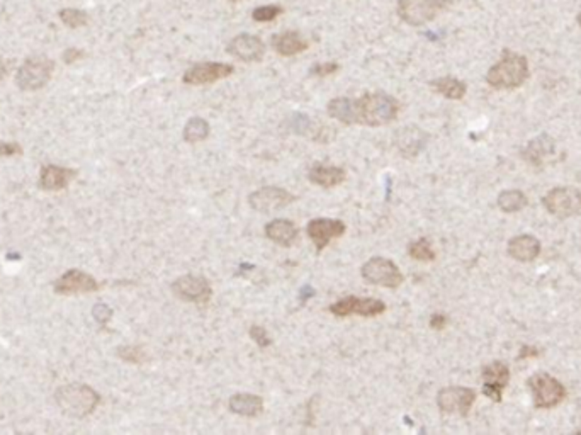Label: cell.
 Returning <instances> with one entry per match:
<instances>
[{
	"label": "cell",
	"instance_id": "d4e9b609",
	"mask_svg": "<svg viewBox=\"0 0 581 435\" xmlns=\"http://www.w3.org/2000/svg\"><path fill=\"white\" fill-rule=\"evenodd\" d=\"M272 46L274 50L282 57H294L301 52L308 48L306 40L296 31H287L281 33V35L272 37Z\"/></svg>",
	"mask_w": 581,
	"mask_h": 435
},
{
	"label": "cell",
	"instance_id": "8d00e7d4",
	"mask_svg": "<svg viewBox=\"0 0 581 435\" xmlns=\"http://www.w3.org/2000/svg\"><path fill=\"white\" fill-rule=\"evenodd\" d=\"M23 153L18 143H0V157H12Z\"/></svg>",
	"mask_w": 581,
	"mask_h": 435
},
{
	"label": "cell",
	"instance_id": "3957f363",
	"mask_svg": "<svg viewBox=\"0 0 581 435\" xmlns=\"http://www.w3.org/2000/svg\"><path fill=\"white\" fill-rule=\"evenodd\" d=\"M529 62L524 54L505 50L502 60L486 74V82L493 88H515L529 79Z\"/></svg>",
	"mask_w": 581,
	"mask_h": 435
},
{
	"label": "cell",
	"instance_id": "ffe728a7",
	"mask_svg": "<svg viewBox=\"0 0 581 435\" xmlns=\"http://www.w3.org/2000/svg\"><path fill=\"white\" fill-rule=\"evenodd\" d=\"M75 177V170L58 166H46L41 170L40 187L43 191H62Z\"/></svg>",
	"mask_w": 581,
	"mask_h": 435
},
{
	"label": "cell",
	"instance_id": "83f0119b",
	"mask_svg": "<svg viewBox=\"0 0 581 435\" xmlns=\"http://www.w3.org/2000/svg\"><path fill=\"white\" fill-rule=\"evenodd\" d=\"M529 204L527 196L517 189H510V191H503L498 196V206L505 213H517V211L524 209Z\"/></svg>",
	"mask_w": 581,
	"mask_h": 435
},
{
	"label": "cell",
	"instance_id": "8992f818",
	"mask_svg": "<svg viewBox=\"0 0 581 435\" xmlns=\"http://www.w3.org/2000/svg\"><path fill=\"white\" fill-rule=\"evenodd\" d=\"M447 7V0H400L398 14L410 26H423L430 23Z\"/></svg>",
	"mask_w": 581,
	"mask_h": 435
},
{
	"label": "cell",
	"instance_id": "ab89813d",
	"mask_svg": "<svg viewBox=\"0 0 581 435\" xmlns=\"http://www.w3.org/2000/svg\"><path fill=\"white\" fill-rule=\"evenodd\" d=\"M6 77V65H4V62L0 60V80Z\"/></svg>",
	"mask_w": 581,
	"mask_h": 435
},
{
	"label": "cell",
	"instance_id": "4fadbf2b",
	"mask_svg": "<svg viewBox=\"0 0 581 435\" xmlns=\"http://www.w3.org/2000/svg\"><path fill=\"white\" fill-rule=\"evenodd\" d=\"M233 65L230 63H218V62H205L192 65L184 74V83L188 86H205V83H213L218 80L230 77L233 74Z\"/></svg>",
	"mask_w": 581,
	"mask_h": 435
},
{
	"label": "cell",
	"instance_id": "5b68a950",
	"mask_svg": "<svg viewBox=\"0 0 581 435\" xmlns=\"http://www.w3.org/2000/svg\"><path fill=\"white\" fill-rule=\"evenodd\" d=\"M360 274H362L364 281H367L369 284L389 287V289L400 287L403 281H405L400 267L393 260L384 259V257H372V259H369L362 265V269H360Z\"/></svg>",
	"mask_w": 581,
	"mask_h": 435
},
{
	"label": "cell",
	"instance_id": "7c38bea8",
	"mask_svg": "<svg viewBox=\"0 0 581 435\" xmlns=\"http://www.w3.org/2000/svg\"><path fill=\"white\" fill-rule=\"evenodd\" d=\"M474 401H476V391L464 386L444 388L437 395V405L444 413H456L461 417L468 415Z\"/></svg>",
	"mask_w": 581,
	"mask_h": 435
},
{
	"label": "cell",
	"instance_id": "4dcf8cb0",
	"mask_svg": "<svg viewBox=\"0 0 581 435\" xmlns=\"http://www.w3.org/2000/svg\"><path fill=\"white\" fill-rule=\"evenodd\" d=\"M117 356H120L122 361L130 362V364H143L146 361V354L145 350L138 345H125V347L117 349Z\"/></svg>",
	"mask_w": 581,
	"mask_h": 435
},
{
	"label": "cell",
	"instance_id": "7a4b0ae2",
	"mask_svg": "<svg viewBox=\"0 0 581 435\" xmlns=\"http://www.w3.org/2000/svg\"><path fill=\"white\" fill-rule=\"evenodd\" d=\"M54 401L65 415L74 418L88 417L100 403V395L87 384L71 383L58 388Z\"/></svg>",
	"mask_w": 581,
	"mask_h": 435
},
{
	"label": "cell",
	"instance_id": "e575fe53",
	"mask_svg": "<svg viewBox=\"0 0 581 435\" xmlns=\"http://www.w3.org/2000/svg\"><path fill=\"white\" fill-rule=\"evenodd\" d=\"M92 315H94V318L100 325H105L109 322V320H111L113 310L108 305H103V303H99V305H96L94 310H92Z\"/></svg>",
	"mask_w": 581,
	"mask_h": 435
},
{
	"label": "cell",
	"instance_id": "f1b7e54d",
	"mask_svg": "<svg viewBox=\"0 0 581 435\" xmlns=\"http://www.w3.org/2000/svg\"><path fill=\"white\" fill-rule=\"evenodd\" d=\"M209 124H207L206 120H202V117H192V120H189L188 124H185L182 137H184L188 143H199L205 141V139L209 137Z\"/></svg>",
	"mask_w": 581,
	"mask_h": 435
},
{
	"label": "cell",
	"instance_id": "484cf974",
	"mask_svg": "<svg viewBox=\"0 0 581 435\" xmlns=\"http://www.w3.org/2000/svg\"><path fill=\"white\" fill-rule=\"evenodd\" d=\"M328 116L343 122V124H355V99L350 97H337L326 105Z\"/></svg>",
	"mask_w": 581,
	"mask_h": 435
},
{
	"label": "cell",
	"instance_id": "30bf717a",
	"mask_svg": "<svg viewBox=\"0 0 581 435\" xmlns=\"http://www.w3.org/2000/svg\"><path fill=\"white\" fill-rule=\"evenodd\" d=\"M294 201V194H291L282 187H275V185H267V187L257 189V191L250 194L248 197L250 208L265 214L286 208V206L292 204Z\"/></svg>",
	"mask_w": 581,
	"mask_h": 435
},
{
	"label": "cell",
	"instance_id": "2e32d148",
	"mask_svg": "<svg viewBox=\"0 0 581 435\" xmlns=\"http://www.w3.org/2000/svg\"><path fill=\"white\" fill-rule=\"evenodd\" d=\"M53 287L58 294L70 296V294L92 293V291H97L99 289V282H97L92 276H88L87 272L71 269L69 272L63 274L62 277H58Z\"/></svg>",
	"mask_w": 581,
	"mask_h": 435
},
{
	"label": "cell",
	"instance_id": "ba28073f",
	"mask_svg": "<svg viewBox=\"0 0 581 435\" xmlns=\"http://www.w3.org/2000/svg\"><path fill=\"white\" fill-rule=\"evenodd\" d=\"M544 208L556 218H570L581 211V192L575 187H556L542 199Z\"/></svg>",
	"mask_w": 581,
	"mask_h": 435
},
{
	"label": "cell",
	"instance_id": "836d02e7",
	"mask_svg": "<svg viewBox=\"0 0 581 435\" xmlns=\"http://www.w3.org/2000/svg\"><path fill=\"white\" fill-rule=\"evenodd\" d=\"M248 333L258 347H269V345L272 344V339L269 337V333H267L265 328L260 327V325H253V327H250Z\"/></svg>",
	"mask_w": 581,
	"mask_h": 435
},
{
	"label": "cell",
	"instance_id": "4316f807",
	"mask_svg": "<svg viewBox=\"0 0 581 435\" xmlns=\"http://www.w3.org/2000/svg\"><path fill=\"white\" fill-rule=\"evenodd\" d=\"M430 86L437 94L447 97V99H454V100L462 99V97L466 95V91H468V87H466V83L462 82V80L454 79V77L435 79V80H432Z\"/></svg>",
	"mask_w": 581,
	"mask_h": 435
},
{
	"label": "cell",
	"instance_id": "7402d4cb",
	"mask_svg": "<svg viewBox=\"0 0 581 435\" xmlns=\"http://www.w3.org/2000/svg\"><path fill=\"white\" fill-rule=\"evenodd\" d=\"M541 253V242L532 235H520L508 242V255L519 262H530Z\"/></svg>",
	"mask_w": 581,
	"mask_h": 435
},
{
	"label": "cell",
	"instance_id": "9c48e42d",
	"mask_svg": "<svg viewBox=\"0 0 581 435\" xmlns=\"http://www.w3.org/2000/svg\"><path fill=\"white\" fill-rule=\"evenodd\" d=\"M172 293L184 301L197 303V305H205L213 296L209 281L201 276H194V274H185V276L176 279L172 282Z\"/></svg>",
	"mask_w": 581,
	"mask_h": 435
},
{
	"label": "cell",
	"instance_id": "5bb4252c",
	"mask_svg": "<svg viewBox=\"0 0 581 435\" xmlns=\"http://www.w3.org/2000/svg\"><path fill=\"white\" fill-rule=\"evenodd\" d=\"M345 223L340 219H328V218H316L311 219L306 226V233L313 243H315L316 252H321L328 247V243L335 238H340L345 235Z\"/></svg>",
	"mask_w": 581,
	"mask_h": 435
},
{
	"label": "cell",
	"instance_id": "cb8c5ba5",
	"mask_svg": "<svg viewBox=\"0 0 581 435\" xmlns=\"http://www.w3.org/2000/svg\"><path fill=\"white\" fill-rule=\"evenodd\" d=\"M556 143L549 134H541V137L529 143V146L524 151V158L534 166H542L551 155L554 153Z\"/></svg>",
	"mask_w": 581,
	"mask_h": 435
},
{
	"label": "cell",
	"instance_id": "ac0fdd59",
	"mask_svg": "<svg viewBox=\"0 0 581 435\" xmlns=\"http://www.w3.org/2000/svg\"><path fill=\"white\" fill-rule=\"evenodd\" d=\"M427 134L418 128H405L396 133V146L406 158H413L425 149Z\"/></svg>",
	"mask_w": 581,
	"mask_h": 435
},
{
	"label": "cell",
	"instance_id": "8fae6325",
	"mask_svg": "<svg viewBox=\"0 0 581 435\" xmlns=\"http://www.w3.org/2000/svg\"><path fill=\"white\" fill-rule=\"evenodd\" d=\"M328 311L335 316H350V315H359V316H366V318H371V316H377L386 311V305L381 299L376 298H359V296H347L338 299L337 303L330 305Z\"/></svg>",
	"mask_w": 581,
	"mask_h": 435
},
{
	"label": "cell",
	"instance_id": "f35d334b",
	"mask_svg": "<svg viewBox=\"0 0 581 435\" xmlns=\"http://www.w3.org/2000/svg\"><path fill=\"white\" fill-rule=\"evenodd\" d=\"M82 54L84 53L80 52V50L70 48V50H67V52H65V57H63V60H65V63H69V65H71V63L80 60V58H82Z\"/></svg>",
	"mask_w": 581,
	"mask_h": 435
},
{
	"label": "cell",
	"instance_id": "603a6c76",
	"mask_svg": "<svg viewBox=\"0 0 581 435\" xmlns=\"http://www.w3.org/2000/svg\"><path fill=\"white\" fill-rule=\"evenodd\" d=\"M230 410L245 418H255L264 412V400L252 393H236L230 398Z\"/></svg>",
	"mask_w": 581,
	"mask_h": 435
},
{
	"label": "cell",
	"instance_id": "f546056e",
	"mask_svg": "<svg viewBox=\"0 0 581 435\" xmlns=\"http://www.w3.org/2000/svg\"><path fill=\"white\" fill-rule=\"evenodd\" d=\"M408 253L411 259L420 260V262L435 260V250L432 248V245L427 238H420L417 240V242H411L408 247Z\"/></svg>",
	"mask_w": 581,
	"mask_h": 435
},
{
	"label": "cell",
	"instance_id": "6da1fadb",
	"mask_svg": "<svg viewBox=\"0 0 581 435\" xmlns=\"http://www.w3.org/2000/svg\"><path fill=\"white\" fill-rule=\"evenodd\" d=\"M400 103L386 92H369L355 99V124L383 126L394 121Z\"/></svg>",
	"mask_w": 581,
	"mask_h": 435
},
{
	"label": "cell",
	"instance_id": "52a82bcc",
	"mask_svg": "<svg viewBox=\"0 0 581 435\" xmlns=\"http://www.w3.org/2000/svg\"><path fill=\"white\" fill-rule=\"evenodd\" d=\"M54 63L46 57H33L18 70L16 82L23 91H38L52 79Z\"/></svg>",
	"mask_w": 581,
	"mask_h": 435
},
{
	"label": "cell",
	"instance_id": "44dd1931",
	"mask_svg": "<svg viewBox=\"0 0 581 435\" xmlns=\"http://www.w3.org/2000/svg\"><path fill=\"white\" fill-rule=\"evenodd\" d=\"M265 236L270 242L282 245V247H291L298 240L299 230L294 223L287 221V219H272L270 223H267Z\"/></svg>",
	"mask_w": 581,
	"mask_h": 435
},
{
	"label": "cell",
	"instance_id": "d6986e66",
	"mask_svg": "<svg viewBox=\"0 0 581 435\" xmlns=\"http://www.w3.org/2000/svg\"><path fill=\"white\" fill-rule=\"evenodd\" d=\"M345 177L347 174L342 167L323 166V163H316L308 172L309 182L320 185L323 189L337 187V185H340L345 180Z\"/></svg>",
	"mask_w": 581,
	"mask_h": 435
},
{
	"label": "cell",
	"instance_id": "60d3db41",
	"mask_svg": "<svg viewBox=\"0 0 581 435\" xmlns=\"http://www.w3.org/2000/svg\"><path fill=\"white\" fill-rule=\"evenodd\" d=\"M578 24H580V26H581V14L578 16Z\"/></svg>",
	"mask_w": 581,
	"mask_h": 435
},
{
	"label": "cell",
	"instance_id": "277c9868",
	"mask_svg": "<svg viewBox=\"0 0 581 435\" xmlns=\"http://www.w3.org/2000/svg\"><path fill=\"white\" fill-rule=\"evenodd\" d=\"M536 408H554L566 398V388L547 373H537L529 379Z\"/></svg>",
	"mask_w": 581,
	"mask_h": 435
},
{
	"label": "cell",
	"instance_id": "d6a6232c",
	"mask_svg": "<svg viewBox=\"0 0 581 435\" xmlns=\"http://www.w3.org/2000/svg\"><path fill=\"white\" fill-rule=\"evenodd\" d=\"M281 12H282L281 6H264V7H257V9L253 11L252 18L253 21H257V23H270V21H274L279 14H281Z\"/></svg>",
	"mask_w": 581,
	"mask_h": 435
},
{
	"label": "cell",
	"instance_id": "1f68e13d",
	"mask_svg": "<svg viewBox=\"0 0 581 435\" xmlns=\"http://www.w3.org/2000/svg\"><path fill=\"white\" fill-rule=\"evenodd\" d=\"M60 19L63 21V24H67L69 28H82L87 24V14L86 12L79 11V9H63L60 11Z\"/></svg>",
	"mask_w": 581,
	"mask_h": 435
},
{
	"label": "cell",
	"instance_id": "e0dca14e",
	"mask_svg": "<svg viewBox=\"0 0 581 435\" xmlns=\"http://www.w3.org/2000/svg\"><path fill=\"white\" fill-rule=\"evenodd\" d=\"M226 50L228 53L245 63L260 62L265 54V45L262 43L260 37L253 35H240L233 37Z\"/></svg>",
	"mask_w": 581,
	"mask_h": 435
},
{
	"label": "cell",
	"instance_id": "d590c367",
	"mask_svg": "<svg viewBox=\"0 0 581 435\" xmlns=\"http://www.w3.org/2000/svg\"><path fill=\"white\" fill-rule=\"evenodd\" d=\"M340 66L337 65V63H320V65H315L311 69V75H315V77H328V75H332L337 71Z\"/></svg>",
	"mask_w": 581,
	"mask_h": 435
},
{
	"label": "cell",
	"instance_id": "9a60e30c",
	"mask_svg": "<svg viewBox=\"0 0 581 435\" xmlns=\"http://www.w3.org/2000/svg\"><path fill=\"white\" fill-rule=\"evenodd\" d=\"M483 393L493 401H502L503 390L510 381V369L505 362L495 361L483 367Z\"/></svg>",
	"mask_w": 581,
	"mask_h": 435
},
{
	"label": "cell",
	"instance_id": "74e56055",
	"mask_svg": "<svg viewBox=\"0 0 581 435\" xmlns=\"http://www.w3.org/2000/svg\"><path fill=\"white\" fill-rule=\"evenodd\" d=\"M447 323V318L442 313H434L430 316V327L435 328V330H440V328L445 327Z\"/></svg>",
	"mask_w": 581,
	"mask_h": 435
}]
</instances>
